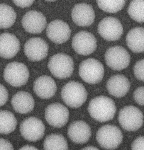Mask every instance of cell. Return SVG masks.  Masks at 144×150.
<instances>
[{
	"instance_id": "d6986e66",
	"label": "cell",
	"mask_w": 144,
	"mask_h": 150,
	"mask_svg": "<svg viewBox=\"0 0 144 150\" xmlns=\"http://www.w3.org/2000/svg\"><path fill=\"white\" fill-rule=\"evenodd\" d=\"M34 91L37 95L42 99H48L53 97L57 90L56 83L51 77L43 75L37 78L33 86Z\"/></svg>"
},
{
	"instance_id": "ac0fdd59",
	"label": "cell",
	"mask_w": 144,
	"mask_h": 150,
	"mask_svg": "<svg viewBox=\"0 0 144 150\" xmlns=\"http://www.w3.org/2000/svg\"><path fill=\"white\" fill-rule=\"evenodd\" d=\"M20 42L14 35L5 33L0 35V56L6 59L12 58L20 49Z\"/></svg>"
},
{
	"instance_id": "f1b7e54d",
	"label": "cell",
	"mask_w": 144,
	"mask_h": 150,
	"mask_svg": "<svg viewBox=\"0 0 144 150\" xmlns=\"http://www.w3.org/2000/svg\"><path fill=\"white\" fill-rule=\"evenodd\" d=\"M133 97L135 101L139 105H144V87L138 88L133 94Z\"/></svg>"
},
{
	"instance_id": "4fadbf2b",
	"label": "cell",
	"mask_w": 144,
	"mask_h": 150,
	"mask_svg": "<svg viewBox=\"0 0 144 150\" xmlns=\"http://www.w3.org/2000/svg\"><path fill=\"white\" fill-rule=\"evenodd\" d=\"M48 49V45L44 40L40 38L35 37L26 42L24 46V52L30 60L38 61L46 57Z\"/></svg>"
},
{
	"instance_id": "2e32d148",
	"label": "cell",
	"mask_w": 144,
	"mask_h": 150,
	"mask_svg": "<svg viewBox=\"0 0 144 150\" xmlns=\"http://www.w3.org/2000/svg\"><path fill=\"white\" fill-rule=\"evenodd\" d=\"M72 20L77 25L88 26L94 22L95 14L92 6L86 3H79L73 8L71 13Z\"/></svg>"
},
{
	"instance_id": "ba28073f",
	"label": "cell",
	"mask_w": 144,
	"mask_h": 150,
	"mask_svg": "<svg viewBox=\"0 0 144 150\" xmlns=\"http://www.w3.org/2000/svg\"><path fill=\"white\" fill-rule=\"evenodd\" d=\"M106 62L111 69L120 71L128 65L130 55L127 51L121 46H116L109 48L105 55Z\"/></svg>"
},
{
	"instance_id": "8fae6325",
	"label": "cell",
	"mask_w": 144,
	"mask_h": 150,
	"mask_svg": "<svg viewBox=\"0 0 144 150\" xmlns=\"http://www.w3.org/2000/svg\"><path fill=\"white\" fill-rule=\"evenodd\" d=\"M72 46L77 53L87 55L93 53L97 47L96 40L94 35L86 31H81L73 37Z\"/></svg>"
},
{
	"instance_id": "52a82bcc",
	"label": "cell",
	"mask_w": 144,
	"mask_h": 150,
	"mask_svg": "<svg viewBox=\"0 0 144 150\" xmlns=\"http://www.w3.org/2000/svg\"><path fill=\"white\" fill-rule=\"evenodd\" d=\"M143 115L141 110L132 105L126 106L119 112L118 120L122 128L128 131L139 129L143 123Z\"/></svg>"
},
{
	"instance_id": "ffe728a7",
	"label": "cell",
	"mask_w": 144,
	"mask_h": 150,
	"mask_svg": "<svg viewBox=\"0 0 144 150\" xmlns=\"http://www.w3.org/2000/svg\"><path fill=\"white\" fill-rule=\"evenodd\" d=\"M130 83L128 79L122 74L111 77L108 81L106 87L109 93L115 97L125 96L128 91Z\"/></svg>"
},
{
	"instance_id": "44dd1931",
	"label": "cell",
	"mask_w": 144,
	"mask_h": 150,
	"mask_svg": "<svg viewBox=\"0 0 144 150\" xmlns=\"http://www.w3.org/2000/svg\"><path fill=\"white\" fill-rule=\"evenodd\" d=\"M11 104L14 110L17 112L24 114L31 112L33 109L34 100L29 93L20 91L12 97Z\"/></svg>"
},
{
	"instance_id": "7402d4cb",
	"label": "cell",
	"mask_w": 144,
	"mask_h": 150,
	"mask_svg": "<svg viewBox=\"0 0 144 150\" xmlns=\"http://www.w3.org/2000/svg\"><path fill=\"white\" fill-rule=\"evenodd\" d=\"M126 44L133 52L138 53L144 51V28L137 27L131 30L126 37Z\"/></svg>"
},
{
	"instance_id": "1f68e13d",
	"label": "cell",
	"mask_w": 144,
	"mask_h": 150,
	"mask_svg": "<svg viewBox=\"0 0 144 150\" xmlns=\"http://www.w3.org/2000/svg\"><path fill=\"white\" fill-rule=\"evenodd\" d=\"M17 6L21 8L28 7L31 6L34 0H12Z\"/></svg>"
},
{
	"instance_id": "d6a6232c",
	"label": "cell",
	"mask_w": 144,
	"mask_h": 150,
	"mask_svg": "<svg viewBox=\"0 0 144 150\" xmlns=\"http://www.w3.org/2000/svg\"><path fill=\"white\" fill-rule=\"evenodd\" d=\"M0 149L13 150V148L11 144L9 141L0 138Z\"/></svg>"
},
{
	"instance_id": "4dcf8cb0",
	"label": "cell",
	"mask_w": 144,
	"mask_h": 150,
	"mask_svg": "<svg viewBox=\"0 0 144 150\" xmlns=\"http://www.w3.org/2000/svg\"><path fill=\"white\" fill-rule=\"evenodd\" d=\"M133 150H144V137L140 136L136 139L131 144Z\"/></svg>"
},
{
	"instance_id": "5b68a950",
	"label": "cell",
	"mask_w": 144,
	"mask_h": 150,
	"mask_svg": "<svg viewBox=\"0 0 144 150\" xmlns=\"http://www.w3.org/2000/svg\"><path fill=\"white\" fill-rule=\"evenodd\" d=\"M27 66L23 63L13 62L8 64L3 73L4 80L9 85L19 87L25 85L29 77Z\"/></svg>"
},
{
	"instance_id": "6da1fadb",
	"label": "cell",
	"mask_w": 144,
	"mask_h": 150,
	"mask_svg": "<svg viewBox=\"0 0 144 150\" xmlns=\"http://www.w3.org/2000/svg\"><path fill=\"white\" fill-rule=\"evenodd\" d=\"M116 107L113 100L106 96H101L92 99L88 107L91 116L100 122H105L113 117Z\"/></svg>"
},
{
	"instance_id": "277c9868",
	"label": "cell",
	"mask_w": 144,
	"mask_h": 150,
	"mask_svg": "<svg viewBox=\"0 0 144 150\" xmlns=\"http://www.w3.org/2000/svg\"><path fill=\"white\" fill-rule=\"evenodd\" d=\"M123 135L115 125H105L100 127L96 134V139L102 147L109 149L117 148L121 143Z\"/></svg>"
},
{
	"instance_id": "8992f818",
	"label": "cell",
	"mask_w": 144,
	"mask_h": 150,
	"mask_svg": "<svg viewBox=\"0 0 144 150\" xmlns=\"http://www.w3.org/2000/svg\"><path fill=\"white\" fill-rule=\"evenodd\" d=\"M104 69L102 64L93 58H89L83 61L80 64L79 74L85 82L94 84L102 79Z\"/></svg>"
},
{
	"instance_id": "e0dca14e",
	"label": "cell",
	"mask_w": 144,
	"mask_h": 150,
	"mask_svg": "<svg viewBox=\"0 0 144 150\" xmlns=\"http://www.w3.org/2000/svg\"><path fill=\"white\" fill-rule=\"evenodd\" d=\"M67 134L70 139L78 144H83L89 139L91 134L90 127L85 122L78 120L72 122L69 125Z\"/></svg>"
},
{
	"instance_id": "7c38bea8",
	"label": "cell",
	"mask_w": 144,
	"mask_h": 150,
	"mask_svg": "<svg viewBox=\"0 0 144 150\" xmlns=\"http://www.w3.org/2000/svg\"><path fill=\"white\" fill-rule=\"evenodd\" d=\"M69 111L64 105L54 103L48 105L45 111V117L48 123L55 127L60 128L67 122Z\"/></svg>"
},
{
	"instance_id": "484cf974",
	"label": "cell",
	"mask_w": 144,
	"mask_h": 150,
	"mask_svg": "<svg viewBox=\"0 0 144 150\" xmlns=\"http://www.w3.org/2000/svg\"><path fill=\"white\" fill-rule=\"evenodd\" d=\"M131 18L138 22L144 21V0H132L128 9Z\"/></svg>"
},
{
	"instance_id": "e575fe53",
	"label": "cell",
	"mask_w": 144,
	"mask_h": 150,
	"mask_svg": "<svg viewBox=\"0 0 144 150\" xmlns=\"http://www.w3.org/2000/svg\"><path fill=\"white\" fill-rule=\"evenodd\" d=\"M99 149L97 148L94 146H86L83 149Z\"/></svg>"
},
{
	"instance_id": "3957f363",
	"label": "cell",
	"mask_w": 144,
	"mask_h": 150,
	"mask_svg": "<svg viewBox=\"0 0 144 150\" xmlns=\"http://www.w3.org/2000/svg\"><path fill=\"white\" fill-rule=\"evenodd\" d=\"M51 73L60 79L70 77L74 69L73 59L70 56L63 53L55 54L51 57L48 64Z\"/></svg>"
},
{
	"instance_id": "9c48e42d",
	"label": "cell",
	"mask_w": 144,
	"mask_h": 150,
	"mask_svg": "<svg viewBox=\"0 0 144 150\" xmlns=\"http://www.w3.org/2000/svg\"><path fill=\"white\" fill-rule=\"evenodd\" d=\"M20 129L22 136L25 139L34 142L43 137L45 127L40 119L34 117H30L22 122Z\"/></svg>"
},
{
	"instance_id": "7a4b0ae2",
	"label": "cell",
	"mask_w": 144,
	"mask_h": 150,
	"mask_svg": "<svg viewBox=\"0 0 144 150\" xmlns=\"http://www.w3.org/2000/svg\"><path fill=\"white\" fill-rule=\"evenodd\" d=\"M87 91L83 85L76 81H70L62 87L61 96L64 102L68 106L77 108L86 101Z\"/></svg>"
},
{
	"instance_id": "4316f807",
	"label": "cell",
	"mask_w": 144,
	"mask_h": 150,
	"mask_svg": "<svg viewBox=\"0 0 144 150\" xmlns=\"http://www.w3.org/2000/svg\"><path fill=\"white\" fill-rule=\"evenodd\" d=\"M96 1L100 9L106 12L114 13L123 8L126 0H96Z\"/></svg>"
},
{
	"instance_id": "cb8c5ba5",
	"label": "cell",
	"mask_w": 144,
	"mask_h": 150,
	"mask_svg": "<svg viewBox=\"0 0 144 150\" xmlns=\"http://www.w3.org/2000/svg\"><path fill=\"white\" fill-rule=\"evenodd\" d=\"M16 14L13 8L4 4H0V28L11 27L16 20Z\"/></svg>"
},
{
	"instance_id": "836d02e7",
	"label": "cell",
	"mask_w": 144,
	"mask_h": 150,
	"mask_svg": "<svg viewBox=\"0 0 144 150\" xmlns=\"http://www.w3.org/2000/svg\"><path fill=\"white\" fill-rule=\"evenodd\" d=\"M20 149H38L34 146L27 145L21 148Z\"/></svg>"
},
{
	"instance_id": "603a6c76",
	"label": "cell",
	"mask_w": 144,
	"mask_h": 150,
	"mask_svg": "<svg viewBox=\"0 0 144 150\" xmlns=\"http://www.w3.org/2000/svg\"><path fill=\"white\" fill-rule=\"evenodd\" d=\"M17 123L12 112L7 110L0 111V133L7 134L12 132L16 129Z\"/></svg>"
},
{
	"instance_id": "5bb4252c",
	"label": "cell",
	"mask_w": 144,
	"mask_h": 150,
	"mask_svg": "<svg viewBox=\"0 0 144 150\" xmlns=\"http://www.w3.org/2000/svg\"><path fill=\"white\" fill-rule=\"evenodd\" d=\"M71 33L69 25L60 20H55L50 23L46 30L48 38L53 42L58 44L66 42L70 37Z\"/></svg>"
},
{
	"instance_id": "f546056e",
	"label": "cell",
	"mask_w": 144,
	"mask_h": 150,
	"mask_svg": "<svg viewBox=\"0 0 144 150\" xmlns=\"http://www.w3.org/2000/svg\"><path fill=\"white\" fill-rule=\"evenodd\" d=\"M8 96L7 90L4 86L0 83V107L6 102Z\"/></svg>"
},
{
	"instance_id": "9a60e30c",
	"label": "cell",
	"mask_w": 144,
	"mask_h": 150,
	"mask_svg": "<svg viewBox=\"0 0 144 150\" xmlns=\"http://www.w3.org/2000/svg\"><path fill=\"white\" fill-rule=\"evenodd\" d=\"M21 23L27 32L38 34L41 33L45 28L47 21L45 17L41 13L32 10L28 12L23 16Z\"/></svg>"
},
{
	"instance_id": "d4e9b609",
	"label": "cell",
	"mask_w": 144,
	"mask_h": 150,
	"mask_svg": "<svg viewBox=\"0 0 144 150\" xmlns=\"http://www.w3.org/2000/svg\"><path fill=\"white\" fill-rule=\"evenodd\" d=\"M45 149H67L68 147L66 139L61 134H52L48 136L43 143Z\"/></svg>"
},
{
	"instance_id": "d590c367",
	"label": "cell",
	"mask_w": 144,
	"mask_h": 150,
	"mask_svg": "<svg viewBox=\"0 0 144 150\" xmlns=\"http://www.w3.org/2000/svg\"><path fill=\"white\" fill-rule=\"evenodd\" d=\"M46 1H55L57 0H45Z\"/></svg>"
},
{
	"instance_id": "83f0119b",
	"label": "cell",
	"mask_w": 144,
	"mask_h": 150,
	"mask_svg": "<svg viewBox=\"0 0 144 150\" xmlns=\"http://www.w3.org/2000/svg\"><path fill=\"white\" fill-rule=\"evenodd\" d=\"M134 72L136 77L138 80L144 81V59L136 62L134 68Z\"/></svg>"
},
{
	"instance_id": "30bf717a",
	"label": "cell",
	"mask_w": 144,
	"mask_h": 150,
	"mask_svg": "<svg viewBox=\"0 0 144 150\" xmlns=\"http://www.w3.org/2000/svg\"><path fill=\"white\" fill-rule=\"evenodd\" d=\"M98 31L99 35L104 39L113 41L121 38L123 29L118 20L113 17H108L104 18L99 22Z\"/></svg>"
}]
</instances>
